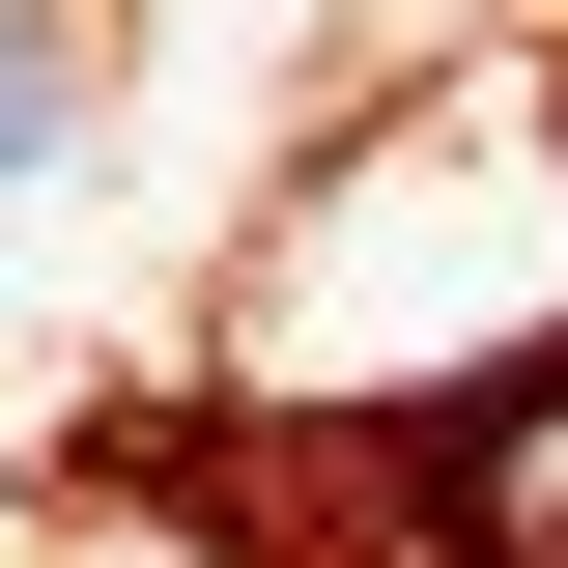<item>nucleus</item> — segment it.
I'll list each match as a JSON object with an SVG mask.
<instances>
[{"label": "nucleus", "instance_id": "obj_1", "mask_svg": "<svg viewBox=\"0 0 568 568\" xmlns=\"http://www.w3.org/2000/svg\"><path fill=\"white\" fill-rule=\"evenodd\" d=\"M85 85H114V29H85V0H0V200L85 142Z\"/></svg>", "mask_w": 568, "mask_h": 568}]
</instances>
